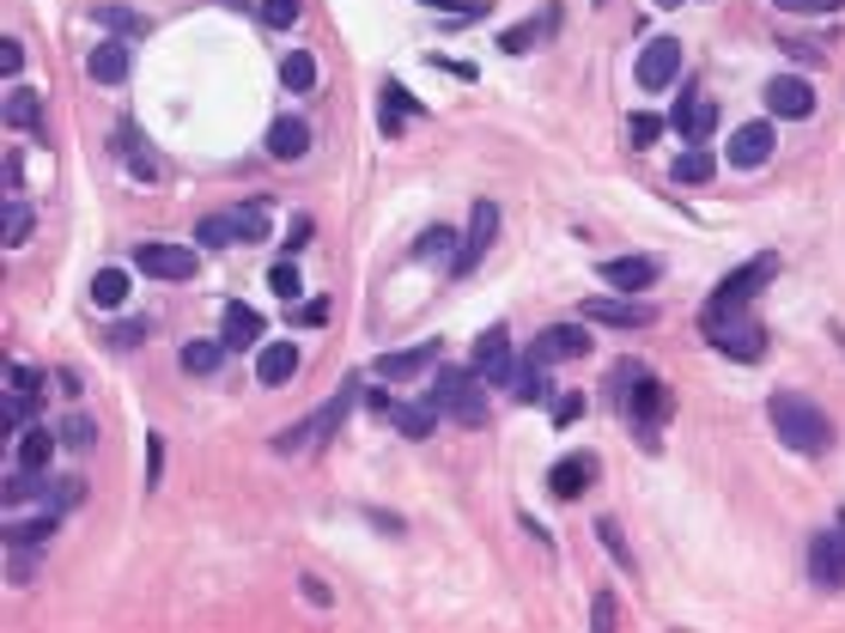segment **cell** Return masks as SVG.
Returning a JSON list of instances; mask_svg holds the SVG:
<instances>
[{
    "mask_svg": "<svg viewBox=\"0 0 845 633\" xmlns=\"http://www.w3.org/2000/svg\"><path fill=\"white\" fill-rule=\"evenodd\" d=\"M766 415H773L778 445L797 451V457H822V451L834 445V421H827L809 396H797V390H778L773 403H766Z\"/></svg>",
    "mask_w": 845,
    "mask_h": 633,
    "instance_id": "6da1fadb",
    "label": "cell"
},
{
    "mask_svg": "<svg viewBox=\"0 0 845 633\" xmlns=\"http://www.w3.org/2000/svg\"><path fill=\"white\" fill-rule=\"evenodd\" d=\"M359 396H366V390H359V378L347 372V378H341V390H335L329 403L317 408V415H305L298 426H286V433L275 438V451H280V457H310V451H322V445L335 438V426H341L347 415H354V403H359Z\"/></svg>",
    "mask_w": 845,
    "mask_h": 633,
    "instance_id": "7a4b0ae2",
    "label": "cell"
},
{
    "mask_svg": "<svg viewBox=\"0 0 845 633\" xmlns=\"http://www.w3.org/2000/svg\"><path fill=\"white\" fill-rule=\"evenodd\" d=\"M480 372L475 366H438L433 378V408L457 426H487V390H480Z\"/></svg>",
    "mask_w": 845,
    "mask_h": 633,
    "instance_id": "3957f363",
    "label": "cell"
},
{
    "mask_svg": "<svg viewBox=\"0 0 845 633\" xmlns=\"http://www.w3.org/2000/svg\"><path fill=\"white\" fill-rule=\"evenodd\" d=\"M699 329H706V342L718 347V354L743 359V366H754V359L766 354L760 323H748L743 305H706V311H699Z\"/></svg>",
    "mask_w": 845,
    "mask_h": 633,
    "instance_id": "277c9868",
    "label": "cell"
},
{
    "mask_svg": "<svg viewBox=\"0 0 845 633\" xmlns=\"http://www.w3.org/2000/svg\"><path fill=\"white\" fill-rule=\"evenodd\" d=\"M620 408H627V426L633 438H645V451H657V426L669 421V390L657 384V372L645 366L639 378L627 384V396H620Z\"/></svg>",
    "mask_w": 845,
    "mask_h": 633,
    "instance_id": "5b68a950",
    "label": "cell"
},
{
    "mask_svg": "<svg viewBox=\"0 0 845 633\" xmlns=\"http://www.w3.org/2000/svg\"><path fill=\"white\" fill-rule=\"evenodd\" d=\"M675 80H682V37L657 31L652 43L639 49V86L645 92H663V86H675Z\"/></svg>",
    "mask_w": 845,
    "mask_h": 633,
    "instance_id": "8992f818",
    "label": "cell"
},
{
    "mask_svg": "<svg viewBox=\"0 0 845 633\" xmlns=\"http://www.w3.org/2000/svg\"><path fill=\"white\" fill-rule=\"evenodd\" d=\"M135 268H140V275H152V280H195V268H201V263H195L189 244H159V238H147V244L135 250Z\"/></svg>",
    "mask_w": 845,
    "mask_h": 633,
    "instance_id": "52a82bcc",
    "label": "cell"
},
{
    "mask_svg": "<svg viewBox=\"0 0 845 633\" xmlns=\"http://www.w3.org/2000/svg\"><path fill=\"white\" fill-rule=\"evenodd\" d=\"M475 372H480L487 384H505V390H511L517 359H511V329H505V323H493V329L475 335Z\"/></svg>",
    "mask_w": 845,
    "mask_h": 633,
    "instance_id": "ba28073f",
    "label": "cell"
},
{
    "mask_svg": "<svg viewBox=\"0 0 845 633\" xmlns=\"http://www.w3.org/2000/svg\"><path fill=\"white\" fill-rule=\"evenodd\" d=\"M809 578L822 591H845V524L809 536Z\"/></svg>",
    "mask_w": 845,
    "mask_h": 633,
    "instance_id": "9c48e42d",
    "label": "cell"
},
{
    "mask_svg": "<svg viewBox=\"0 0 845 633\" xmlns=\"http://www.w3.org/2000/svg\"><path fill=\"white\" fill-rule=\"evenodd\" d=\"M493 231H499V208H493V201H475L469 231H463L457 256H450V275H475L480 256H487V244H493Z\"/></svg>",
    "mask_w": 845,
    "mask_h": 633,
    "instance_id": "30bf717a",
    "label": "cell"
},
{
    "mask_svg": "<svg viewBox=\"0 0 845 633\" xmlns=\"http://www.w3.org/2000/svg\"><path fill=\"white\" fill-rule=\"evenodd\" d=\"M584 323H608V329H645V323H657L652 305L627 299V293H596V299H584Z\"/></svg>",
    "mask_w": 845,
    "mask_h": 633,
    "instance_id": "8fae6325",
    "label": "cell"
},
{
    "mask_svg": "<svg viewBox=\"0 0 845 633\" xmlns=\"http://www.w3.org/2000/svg\"><path fill=\"white\" fill-rule=\"evenodd\" d=\"M778 275V256L773 250H760V256H748V263L743 268H736V275L730 280H724V287L718 293H712V305H748L754 299V293H766V280H773Z\"/></svg>",
    "mask_w": 845,
    "mask_h": 633,
    "instance_id": "7c38bea8",
    "label": "cell"
},
{
    "mask_svg": "<svg viewBox=\"0 0 845 633\" xmlns=\"http://www.w3.org/2000/svg\"><path fill=\"white\" fill-rule=\"evenodd\" d=\"M110 147H116V159L128 165V177H135V184H159V152L147 147V135H140L135 122H116V135H110Z\"/></svg>",
    "mask_w": 845,
    "mask_h": 633,
    "instance_id": "4fadbf2b",
    "label": "cell"
},
{
    "mask_svg": "<svg viewBox=\"0 0 845 633\" xmlns=\"http://www.w3.org/2000/svg\"><path fill=\"white\" fill-rule=\"evenodd\" d=\"M584 354H590V329H584V323H554V329H541L536 347H529L536 366H554V359H584Z\"/></svg>",
    "mask_w": 845,
    "mask_h": 633,
    "instance_id": "5bb4252c",
    "label": "cell"
},
{
    "mask_svg": "<svg viewBox=\"0 0 845 633\" xmlns=\"http://www.w3.org/2000/svg\"><path fill=\"white\" fill-rule=\"evenodd\" d=\"M773 140H778L773 122H743V128H730V147H724V159H730L736 171H754V165L773 159Z\"/></svg>",
    "mask_w": 845,
    "mask_h": 633,
    "instance_id": "9a60e30c",
    "label": "cell"
},
{
    "mask_svg": "<svg viewBox=\"0 0 845 633\" xmlns=\"http://www.w3.org/2000/svg\"><path fill=\"white\" fill-rule=\"evenodd\" d=\"M766 110L785 116V122H803V116H815V86L797 73H778V80H766Z\"/></svg>",
    "mask_w": 845,
    "mask_h": 633,
    "instance_id": "2e32d148",
    "label": "cell"
},
{
    "mask_svg": "<svg viewBox=\"0 0 845 633\" xmlns=\"http://www.w3.org/2000/svg\"><path fill=\"white\" fill-rule=\"evenodd\" d=\"M675 128H682L687 147H699V140H706L712 128H718V105H712V98H699V92H694V80H687V86H682V98H675Z\"/></svg>",
    "mask_w": 845,
    "mask_h": 633,
    "instance_id": "e0dca14e",
    "label": "cell"
},
{
    "mask_svg": "<svg viewBox=\"0 0 845 633\" xmlns=\"http://www.w3.org/2000/svg\"><path fill=\"white\" fill-rule=\"evenodd\" d=\"M219 342H226V347H262V342H268V317L256 311V305L231 299V305H226V329H219Z\"/></svg>",
    "mask_w": 845,
    "mask_h": 633,
    "instance_id": "ac0fdd59",
    "label": "cell"
},
{
    "mask_svg": "<svg viewBox=\"0 0 845 633\" xmlns=\"http://www.w3.org/2000/svg\"><path fill=\"white\" fill-rule=\"evenodd\" d=\"M596 469H603V463H596L590 451H571V457H560V463H554V475H548L554 500H578L584 487L596 482Z\"/></svg>",
    "mask_w": 845,
    "mask_h": 633,
    "instance_id": "d6986e66",
    "label": "cell"
},
{
    "mask_svg": "<svg viewBox=\"0 0 845 633\" xmlns=\"http://www.w3.org/2000/svg\"><path fill=\"white\" fill-rule=\"evenodd\" d=\"M256 378H262L268 390L292 384L298 378V342H262L256 347Z\"/></svg>",
    "mask_w": 845,
    "mask_h": 633,
    "instance_id": "ffe728a7",
    "label": "cell"
},
{
    "mask_svg": "<svg viewBox=\"0 0 845 633\" xmlns=\"http://www.w3.org/2000/svg\"><path fill=\"white\" fill-rule=\"evenodd\" d=\"M426 366H438V342H414V347H396V354H384L377 359V378H389V384H401V378H414V372H426Z\"/></svg>",
    "mask_w": 845,
    "mask_h": 633,
    "instance_id": "44dd1931",
    "label": "cell"
},
{
    "mask_svg": "<svg viewBox=\"0 0 845 633\" xmlns=\"http://www.w3.org/2000/svg\"><path fill=\"white\" fill-rule=\"evenodd\" d=\"M603 280L615 293H645L657 280V256H615V263H603Z\"/></svg>",
    "mask_w": 845,
    "mask_h": 633,
    "instance_id": "7402d4cb",
    "label": "cell"
},
{
    "mask_svg": "<svg viewBox=\"0 0 845 633\" xmlns=\"http://www.w3.org/2000/svg\"><path fill=\"white\" fill-rule=\"evenodd\" d=\"M268 152H275V159H305L310 152V122L305 116H275V122H268Z\"/></svg>",
    "mask_w": 845,
    "mask_h": 633,
    "instance_id": "603a6c76",
    "label": "cell"
},
{
    "mask_svg": "<svg viewBox=\"0 0 845 633\" xmlns=\"http://www.w3.org/2000/svg\"><path fill=\"white\" fill-rule=\"evenodd\" d=\"M86 73H92L98 86H122L128 80V43H98L92 56H86Z\"/></svg>",
    "mask_w": 845,
    "mask_h": 633,
    "instance_id": "cb8c5ba5",
    "label": "cell"
},
{
    "mask_svg": "<svg viewBox=\"0 0 845 633\" xmlns=\"http://www.w3.org/2000/svg\"><path fill=\"white\" fill-rule=\"evenodd\" d=\"M7 122L24 128V135H37V128H43V98H37L31 86H12L7 92Z\"/></svg>",
    "mask_w": 845,
    "mask_h": 633,
    "instance_id": "d4e9b609",
    "label": "cell"
},
{
    "mask_svg": "<svg viewBox=\"0 0 845 633\" xmlns=\"http://www.w3.org/2000/svg\"><path fill=\"white\" fill-rule=\"evenodd\" d=\"M12 457H19V469H43V463L56 457V433H49V426H24Z\"/></svg>",
    "mask_w": 845,
    "mask_h": 633,
    "instance_id": "484cf974",
    "label": "cell"
},
{
    "mask_svg": "<svg viewBox=\"0 0 845 633\" xmlns=\"http://www.w3.org/2000/svg\"><path fill=\"white\" fill-rule=\"evenodd\" d=\"M219 359H226V342H201V335L183 342V372H189V378H213Z\"/></svg>",
    "mask_w": 845,
    "mask_h": 633,
    "instance_id": "4316f807",
    "label": "cell"
},
{
    "mask_svg": "<svg viewBox=\"0 0 845 633\" xmlns=\"http://www.w3.org/2000/svg\"><path fill=\"white\" fill-rule=\"evenodd\" d=\"M554 24H560V7H541L536 19H524V24H517V31H505V49H511V56H524V49L536 43V37H548Z\"/></svg>",
    "mask_w": 845,
    "mask_h": 633,
    "instance_id": "83f0119b",
    "label": "cell"
},
{
    "mask_svg": "<svg viewBox=\"0 0 845 633\" xmlns=\"http://www.w3.org/2000/svg\"><path fill=\"white\" fill-rule=\"evenodd\" d=\"M377 105H384V135H401V116H420V98L401 92L396 80L384 86V98H377Z\"/></svg>",
    "mask_w": 845,
    "mask_h": 633,
    "instance_id": "f1b7e54d",
    "label": "cell"
},
{
    "mask_svg": "<svg viewBox=\"0 0 845 633\" xmlns=\"http://www.w3.org/2000/svg\"><path fill=\"white\" fill-rule=\"evenodd\" d=\"M433 421H438L433 403H401V408H396V433L414 438V445H420V438H433Z\"/></svg>",
    "mask_w": 845,
    "mask_h": 633,
    "instance_id": "f546056e",
    "label": "cell"
},
{
    "mask_svg": "<svg viewBox=\"0 0 845 633\" xmlns=\"http://www.w3.org/2000/svg\"><path fill=\"white\" fill-rule=\"evenodd\" d=\"M195 244H201V250H226V244H238V219H231V214H207L201 226H195Z\"/></svg>",
    "mask_w": 845,
    "mask_h": 633,
    "instance_id": "4dcf8cb0",
    "label": "cell"
},
{
    "mask_svg": "<svg viewBox=\"0 0 845 633\" xmlns=\"http://www.w3.org/2000/svg\"><path fill=\"white\" fill-rule=\"evenodd\" d=\"M280 86H286V92H310V86H317V56H305V49L286 56L280 61Z\"/></svg>",
    "mask_w": 845,
    "mask_h": 633,
    "instance_id": "1f68e13d",
    "label": "cell"
},
{
    "mask_svg": "<svg viewBox=\"0 0 845 633\" xmlns=\"http://www.w3.org/2000/svg\"><path fill=\"white\" fill-rule=\"evenodd\" d=\"M675 184H687V189H694V184H712V152L706 147H687L682 152V159H675Z\"/></svg>",
    "mask_w": 845,
    "mask_h": 633,
    "instance_id": "d6a6232c",
    "label": "cell"
},
{
    "mask_svg": "<svg viewBox=\"0 0 845 633\" xmlns=\"http://www.w3.org/2000/svg\"><path fill=\"white\" fill-rule=\"evenodd\" d=\"M37 578V542H7V585H31Z\"/></svg>",
    "mask_w": 845,
    "mask_h": 633,
    "instance_id": "836d02e7",
    "label": "cell"
},
{
    "mask_svg": "<svg viewBox=\"0 0 845 633\" xmlns=\"http://www.w3.org/2000/svg\"><path fill=\"white\" fill-rule=\"evenodd\" d=\"M596 536H603V548L615 554L620 573H639V561H633V548H627V536H620V524H615V518H596Z\"/></svg>",
    "mask_w": 845,
    "mask_h": 633,
    "instance_id": "e575fe53",
    "label": "cell"
},
{
    "mask_svg": "<svg viewBox=\"0 0 845 633\" xmlns=\"http://www.w3.org/2000/svg\"><path fill=\"white\" fill-rule=\"evenodd\" d=\"M122 299H128V275H122V268H103V275L92 280V305H103V311H116Z\"/></svg>",
    "mask_w": 845,
    "mask_h": 633,
    "instance_id": "d590c367",
    "label": "cell"
},
{
    "mask_svg": "<svg viewBox=\"0 0 845 633\" xmlns=\"http://www.w3.org/2000/svg\"><path fill=\"white\" fill-rule=\"evenodd\" d=\"M37 421V390H7V433H24Z\"/></svg>",
    "mask_w": 845,
    "mask_h": 633,
    "instance_id": "8d00e7d4",
    "label": "cell"
},
{
    "mask_svg": "<svg viewBox=\"0 0 845 633\" xmlns=\"http://www.w3.org/2000/svg\"><path fill=\"white\" fill-rule=\"evenodd\" d=\"M414 256H457V231L450 226H433V231H420V238H414Z\"/></svg>",
    "mask_w": 845,
    "mask_h": 633,
    "instance_id": "74e56055",
    "label": "cell"
},
{
    "mask_svg": "<svg viewBox=\"0 0 845 633\" xmlns=\"http://www.w3.org/2000/svg\"><path fill=\"white\" fill-rule=\"evenodd\" d=\"M268 287H275V299H298V293H305V275H298V263H292V256L268 268Z\"/></svg>",
    "mask_w": 845,
    "mask_h": 633,
    "instance_id": "f35d334b",
    "label": "cell"
},
{
    "mask_svg": "<svg viewBox=\"0 0 845 633\" xmlns=\"http://www.w3.org/2000/svg\"><path fill=\"white\" fill-rule=\"evenodd\" d=\"M0 238H7V250H19V244L31 238V208H24V201H12V208H7V219H0Z\"/></svg>",
    "mask_w": 845,
    "mask_h": 633,
    "instance_id": "ab89813d",
    "label": "cell"
},
{
    "mask_svg": "<svg viewBox=\"0 0 845 633\" xmlns=\"http://www.w3.org/2000/svg\"><path fill=\"white\" fill-rule=\"evenodd\" d=\"M98 24H110V31H122V37H147V31H152V24L140 19V12H128V7H103Z\"/></svg>",
    "mask_w": 845,
    "mask_h": 633,
    "instance_id": "60d3db41",
    "label": "cell"
},
{
    "mask_svg": "<svg viewBox=\"0 0 845 633\" xmlns=\"http://www.w3.org/2000/svg\"><path fill=\"white\" fill-rule=\"evenodd\" d=\"M657 135H663V116H633V122H627V140H633V147H657Z\"/></svg>",
    "mask_w": 845,
    "mask_h": 633,
    "instance_id": "b9f144b4",
    "label": "cell"
},
{
    "mask_svg": "<svg viewBox=\"0 0 845 633\" xmlns=\"http://www.w3.org/2000/svg\"><path fill=\"white\" fill-rule=\"evenodd\" d=\"M92 438H98V426L86 421V415H68V421H61V445L86 451V445H92Z\"/></svg>",
    "mask_w": 845,
    "mask_h": 633,
    "instance_id": "7bdbcfd3",
    "label": "cell"
},
{
    "mask_svg": "<svg viewBox=\"0 0 845 633\" xmlns=\"http://www.w3.org/2000/svg\"><path fill=\"white\" fill-rule=\"evenodd\" d=\"M262 24H275V31H292V24H298V0H262Z\"/></svg>",
    "mask_w": 845,
    "mask_h": 633,
    "instance_id": "ee69618b",
    "label": "cell"
},
{
    "mask_svg": "<svg viewBox=\"0 0 845 633\" xmlns=\"http://www.w3.org/2000/svg\"><path fill=\"white\" fill-rule=\"evenodd\" d=\"M231 219H238V244H262V238H268L262 208H243V214H231Z\"/></svg>",
    "mask_w": 845,
    "mask_h": 633,
    "instance_id": "f6af8a7d",
    "label": "cell"
},
{
    "mask_svg": "<svg viewBox=\"0 0 845 633\" xmlns=\"http://www.w3.org/2000/svg\"><path fill=\"white\" fill-rule=\"evenodd\" d=\"M135 342H147V317H122L110 329V347H135Z\"/></svg>",
    "mask_w": 845,
    "mask_h": 633,
    "instance_id": "bcb514c9",
    "label": "cell"
},
{
    "mask_svg": "<svg viewBox=\"0 0 845 633\" xmlns=\"http://www.w3.org/2000/svg\"><path fill=\"white\" fill-rule=\"evenodd\" d=\"M590 627H596V633L615 627V597H608V591H596V597H590Z\"/></svg>",
    "mask_w": 845,
    "mask_h": 633,
    "instance_id": "7dc6e473",
    "label": "cell"
},
{
    "mask_svg": "<svg viewBox=\"0 0 845 633\" xmlns=\"http://www.w3.org/2000/svg\"><path fill=\"white\" fill-rule=\"evenodd\" d=\"M159 482H165V438L152 433L147 438V487H159Z\"/></svg>",
    "mask_w": 845,
    "mask_h": 633,
    "instance_id": "c3c4849f",
    "label": "cell"
},
{
    "mask_svg": "<svg viewBox=\"0 0 845 633\" xmlns=\"http://www.w3.org/2000/svg\"><path fill=\"white\" fill-rule=\"evenodd\" d=\"M584 421V396L571 390V396H560V403H554V426H578Z\"/></svg>",
    "mask_w": 845,
    "mask_h": 633,
    "instance_id": "681fc988",
    "label": "cell"
},
{
    "mask_svg": "<svg viewBox=\"0 0 845 633\" xmlns=\"http://www.w3.org/2000/svg\"><path fill=\"white\" fill-rule=\"evenodd\" d=\"M298 323H305V329H322V323H329V299H305L298 305Z\"/></svg>",
    "mask_w": 845,
    "mask_h": 633,
    "instance_id": "f907efd6",
    "label": "cell"
},
{
    "mask_svg": "<svg viewBox=\"0 0 845 633\" xmlns=\"http://www.w3.org/2000/svg\"><path fill=\"white\" fill-rule=\"evenodd\" d=\"M773 7L778 12H809V19H815V12H834L839 0H773Z\"/></svg>",
    "mask_w": 845,
    "mask_h": 633,
    "instance_id": "816d5d0a",
    "label": "cell"
},
{
    "mask_svg": "<svg viewBox=\"0 0 845 633\" xmlns=\"http://www.w3.org/2000/svg\"><path fill=\"white\" fill-rule=\"evenodd\" d=\"M420 7H445L450 19H480V7H475V0H420Z\"/></svg>",
    "mask_w": 845,
    "mask_h": 633,
    "instance_id": "f5cc1de1",
    "label": "cell"
},
{
    "mask_svg": "<svg viewBox=\"0 0 845 633\" xmlns=\"http://www.w3.org/2000/svg\"><path fill=\"white\" fill-rule=\"evenodd\" d=\"M37 384L43 378H37L31 366H7V390H37Z\"/></svg>",
    "mask_w": 845,
    "mask_h": 633,
    "instance_id": "db71d44e",
    "label": "cell"
},
{
    "mask_svg": "<svg viewBox=\"0 0 845 633\" xmlns=\"http://www.w3.org/2000/svg\"><path fill=\"white\" fill-rule=\"evenodd\" d=\"M305 244H310V219L298 214L292 226H286V250H305Z\"/></svg>",
    "mask_w": 845,
    "mask_h": 633,
    "instance_id": "11a10c76",
    "label": "cell"
},
{
    "mask_svg": "<svg viewBox=\"0 0 845 633\" xmlns=\"http://www.w3.org/2000/svg\"><path fill=\"white\" fill-rule=\"evenodd\" d=\"M19 68H24V49L7 37V43H0V73H19Z\"/></svg>",
    "mask_w": 845,
    "mask_h": 633,
    "instance_id": "9f6ffc18",
    "label": "cell"
},
{
    "mask_svg": "<svg viewBox=\"0 0 845 633\" xmlns=\"http://www.w3.org/2000/svg\"><path fill=\"white\" fill-rule=\"evenodd\" d=\"M657 7H663V12H669V7H682V0H657Z\"/></svg>",
    "mask_w": 845,
    "mask_h": 633,
    "instance_id": "6f0895ef",
    "label": "cell"
}]
</instances>
